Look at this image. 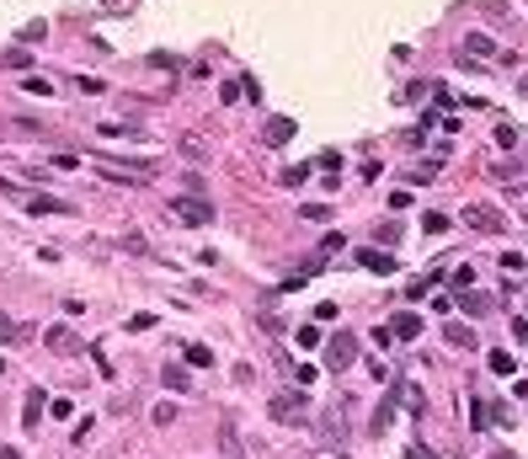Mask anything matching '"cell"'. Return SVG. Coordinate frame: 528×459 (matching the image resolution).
I'll use <instances>...</instances> for the list:
<instances>
[{"label":"cell","instance_id":"obj_1","mask_svg":"<svg viewBox=\"0 0 528 459\" xmlns=\"http://www.w3.org/2000/svg\"><path fill=\"white\" fill-rule=\"evenodd\" d=\"M459 219H464V225L475 230V235H502V230H507V225H502V214H496L491 203H469Z\"/></svg>","mask_w":528,"mask_h":459},{"label":"cell","instance_id":"obj_2","mask_svg":"<svg viewBox=\"0 0 528 459\" xmlns=\"http://www.w3.org/2000/svg\"><path fill=\"white\" fill-rule=\"evenodd\" d=\"M277 417V422H310V406H304V395H272V406H267Z\"/></svg>","mask_w":528,"mask_h":459},{"label":"cell","instance_id":"obj_3","mask_svg":"<svg viewBox=\"0 0 528 459\" xmlns=\"http://www.w3.org/2000/svg\"><path fill=\"white\" fill-rule=\"evenodd\" d=\"M171 208H176V219H181V225H208V219H214V208H208L203 198H176Z\"/></svg>","mask_w":528,"mask_h":459},{"label":"cell","instance_id":"obj_4","mask_svg":"<svg viewBox=\"0 0 528 459\" xmlns=\"http://www.w3.org/2000/svg\"><path fill=\"white\" fill-rule=\"evenodd\" d=\"M325 352H331V358H325L331 369H347V363H352V352H358V337H352V331H336Z\"/></svg>","mask_w":528,"mask_h":459},{"label":"cell","instance_id":"obj_5","mask_svg":"<svg viewBox=\"0 0 528 459\" xmlns=\"http://www.w3.org/2000/svg\"><path fill=\"white\" fill-rule=\"evenodd\" d=\"M43 342H48L54 352H80V337H75L70 326H48V331H43Z\"/></svg>","mask_w":528,"mask_h":459},{"label":"cell","instance_id":"obj_6","mask_svg":"<svg viewBox=\"0 0 528 459\" xmlns=\"http://www.w3.org/2000/svg\"><path fill=\"white\" fill-rule=\"evenodd\" d=\"M491 54H496V43H491L486 32H469V37H464V59H469V64H475V59H491Z\"/></svg>","mask_w":528,"mask_h":459},{"label":"cell","instance_id":"obj_7","mask_svg":"<svg viewBox=\"0 0 528 459\" xmlns=\"http://www.w3.org/2000/svg\"><path fill=\"white\" fill-rule=\"evenodd\" d=\"M443 337L454 342V347H464V352H469V347H480V337H475L469 326H459V321H448V326H443Z\"/></svg>","mask_w":528,"mask_h":459},{"label":"cell","instance_id":"obj_8","mask_svg":"<svg viewBox=\"0 0 528 459\" xmlns=\"http://www.w3.org/2000/svg\"><path fill=\"white\" fill-rule=\"evenodd\" d=\"M358 262L368 267V273H395V256H384V251H373V246H368V251H358Z\"/></svg>","mask_w":528,"mask_h":459},{"label":"cell","instance_id":"obj_9","mask_svg":"<svg viewBox=\"0 0 528 459\" xmlns=\"http://www.w3.org/2000/svg\"><path fill=\"white\" fill-rule=\"evenodd\" d=\"M43 406H48V395H43V390H32V395H27V406H22V427H37Z\"/></svg>","mask_w":528,"mask_h":459},{"label":"cell","instance_id":"obj_10","mask_svg":"<svg viewBox=\"0 0 528 459\" xmlns=\"http://www.w3.org/2000/svg\"><path fill=\"white\" fill-rule=\"evenodd\" d=\"M421 230H427V235H448V214H438V208H427V214H421Z\"/></svg>","mask_w":528,"mask_h":459},{"label":"cell","instance_id":"obj_11","mask_svg":"<svg viewBox=\"0 0 528 459\" xmlns=\"http://www.w3.org/2000/svg\"><path fill=\"white\" fill-rule=\"evenodd\" d=\"M395 337H400V342H416V337H421V315H400V321H395Z\"/></svg>","mask_w":528,"mask_h":459},{"label":"cell","instance_id":"obj_12","mask_svg":"<svg viewBox=\"0 0 528 459\" xmlns=\"http://www.w3.org/2000/svg\"><path fill=\"white\" fill-rule=\"evenodd\" d=\"M160 379H166V390H181V395H187V369L166 363V369H160Z\"/></svg>","mask_w":528,"mask_h":459},{"label":"cell","instance_id":"obj_13","mask_svg":"<svg viewBox=\"0 0 528 459\" xmlns=\"http://www.w3.org/2000/svg\"><path fill=\"white\" fill-rule=\"evenodd\" d=\"M27 214H64L59 198H27Z\"/></svg>","mask_w":528,"mask_h":459},{"label":"cell","instance_id":"obj_14","mask_svg":"<svg viewBox=\"0 0 528 459\" xmlns=\"http://www.w3.org/2000/svg\"><path fill=\"white\" fill-rule=\"evenodd\" d=\"M267 139H277V145L294 139V123H288V118H272V123H267Z\"/></svg>","mask_w":528,"mask_h":459},{"label":"cell","instance_id":"obj_15","mask_svg":"<svg viewBox=\"0 0 528 459\" xmlns=\"http://www.w3.org/2000/svg\"><path fill=\"white\" fill-rule=\"evenodd\" d=\"M187 363H192V369H208V363H214V352H208L203 342H192V347H187Z\"/></svg>","mask_w":528,"mask_h":459},{"label":"cell","instance_id":"obj_16","mask_svg":"<svg viewBox=\"0 0 528 459\" xmlns=\"http://www.w3.org/2000/svg\"><path fill=\"white\" fill-rule=\"evenodd\" d=\"M464 310L469 315H486V310H491V294H464Z\"/></svg>","mask_w":528,"mask_h":459},{"label":"cell","instance_id":"obj_17","mask_svg":"<svg viewBox=\"0 0 528 459\" xmlns=\"http://www.w3.org/2000/svg\"><path fill=\"white\" fill-rule=\"evenodd\" d=\"M496 145H502V150H517V129H512V123H496Z\"/></svg>","mask_w":528,"mask_h":459},{"label":"cell","instance_id":"obj_18","mask_svg":"<svg viewBox=\"0 0 528 459\" xmlns=\"http://www.w3.org/2000/svg\"><path fill=\"white\" fill-rule=\"evenodd\" d=\"M390 417H395V400H384V406L373 411V433H384V427H390Z\"/></svg>","mask_w":528,"mask_h":459},{"label":"cell","instance_id":"obj_19","mask_svg":"<svg viewBox=\"0 0 528 459\" xmlns=\"http://www.w3.org/2000/svg\"><path fill=\"white\" fill-rule=\"evenodd\" d=\"M448 283H454V289H469V283H475V267H454V273H448Z\"/></svg>","mask_w":528,"mask_h":459},{"label":"cell","instance_id":"obj_20","mask_svg":"<svg viewBox=\"0 0 528 459\" xmlns=\"http://www.w3.org/2000/svg\"><path fill=\"white\" fill-rule=\"evenodd\" d=\"M22 85H27V91H32V97H54V81H37V75H27Z\"/></svg>","mask_w":528,"mask_h":459},{"label":"cell","instance_id":"obj_21","mask_svg":"<svg viewBox=\"0 0 528 459\" xmlns=\"http://www.w3.org/2000/svg\"><path fill=\"white\" fill-rule=\"evenodd\" d=\"M486 363H491V374H512V369H517V363L507 358V352H491V358H486Z\"/></svg>","mask_w":528,"mask_h":459},{"label":"cell","instance_id":"obj_22","mask_svg":"<svg viewBox=\"0 0 528 459\" xmlns=\"http://www.w3.org/2000/svg\"><path fill=\"white\" fill-rule=\"evenodd\" d=\"M27 326H16V321H0V342H22Z\"/></svg>","mask_w":528,"mask_h":459},{"label":"cell","instance_id":"obj_23","mask_svg":"<svg viewBox=\"0 0 528 459\" xmlns=\"http://www.w3.org/2000/svg\"><path fill=\"white\" fill-rule=\"evenodd\" d=\"M469 422L486 427V422H491V406H486V400H475V406H469Z\"/></svg>","mask_w":528,"mask_h":459},{"label":"cell","instance_id":"obj_24","mask_svg":"<svg viewBox=\"0 0 528 459\" xmlns=\"http://www.w3.org/2000/svg\"><path fill=\"white\" fill-rule=\"evenodd\" d=\"M155 422H160V427L176 422V406H171V400H160V406H155Z\"/></svg>","mask_w":528,"mask_h":459},{"label":"cell","instance_id":"obj_25","mask_svg":"<svg viewBox=\"0 0 528 459\" xmlns=\"http://www.w3.org/2000/svg\"><path fill=\"white\" fill-rule=\"evenodd\" d=\"M6 64H11V70H32V54H27V49H11V59H6Z\"/></svg>","mask_w":528,"mask_h":459},{"label":"cell","instance_id":"obj_26","mask_svg":"<svg viewBox=\"0 0 528 459\" xmlns=\"http://www.w3.org/2000/svg\"><path fill=\"white\" fill-rule=\"evenodd\" d=\"M299 347H320V331H315V326H299Z\"/></svg>","mask_w":528,"mask_h":459},{"label":"cell","instance_id":"obj_27","mask_svg":"<svg viewBox=\"0 0 528 459\" xmlns=\"http://www.w3.org/2000/svg\"><path fill=\"white\" fill-rule=\"evenodd\" d=\"M491 459H517V454H512V448H496V454H491Z\"/></svg>","mask_w":528,"mask_h":459},{"label":"cell","instance_id":"obj_28","mask_svg":"<svg viewBox=\"0 0 528 459\" xmlns=\"http://www.w3.org/2000/svg\"><path fill=\"white\" fill-rule=\"evenodd\" d=\"M517 97H528V75H523V81H517Z\"/></svg>","mask_w":528,"mask_h":459},{"label":"cell","instance_id":"obj_29","mask_svg":"<svg viewBox=\"0 0 528 459\" xmlns=\"http://www.w3.org/2000/svg\"><path fill=\"white\" fill-rule=\"evenodd\" d=\"M0 459H22V454H16V448H0Z\"/></svg>","mask_w":528,"mask_h":459}]
</instances>
